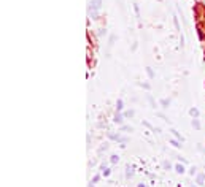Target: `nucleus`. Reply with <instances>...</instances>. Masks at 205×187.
<instances>
[{
    "instance_id": "obj_1",
    "label": "nucleus",
    "mask_w": 205,
    "mask_h": 187,
    "mask_svg": "<svg viewBox=\"0 0 205 187\" xmlns=\"http://www.w3.org/2000/svg\"><path fill=\"white\" fill-rule=\"evenodd\" d=\"M91 7L89 8H92V10H99L100 7H102V0H91Z\"/></svg>"
},
{
    "instance_id": "obj_2",
    "label": "nucleus",
    "mask_w": 205,
    "mask_h": 187,
    "mask_svg": "<svg viewBox=\"0 0 205 187\" xmlns=\"http://www.w3.org/2000/svg\"><path fill=\"white\" fill-rule=\"evenodd\" d=\"M113 121H115L116 124H122V121H124V116L119 114V113L116 111V114H115V119H113Z\"/></svg>"
},
{
    "instance_id": "obj_3",
    "label": "nucleus",
    "mask_w": 205,
    "mask_h": 187,
    "mask_svg": "<svg viewBox=\"0 0 205 187\" xmlns=\"http://www.w3.org/2000/svg\"><path fill=\"white\" fill-rule=\"evenodd\" d=\"M196 182H197V185H203L205 184V175H199L197 179H196Z\"/></svg>"
},
{
    "instance_id": "obj_4",
    "label": "nucleus",
    "mask_w": 205,
    "mask_h": 187,
    "mask_svg": "<svg viewBox=\"0 0 205 187\" xmlns=\"http://www.w3.org/2000/svg\"><path fill=\"white\" fill-rule=\"evenodd\" d=\"M170 132L173 133V137H175L176 140H178V141H181V143L184 141V138H183V137H181V135H180V133H178V132H176V130H170Z\"/></svg>"
},
{
    "instance_id": "obj_5",
    "label": "nucleus",
    "mask_w": 205,
    "mask_h": 187,
    "mask_svg": "<svg viewBox=\"0 0 205 187\" xmlns=\"http://www.w3.org/2000/svg\"><path fill=\"white\" fill-rule=\"evenodd\" d=\"M161 105H162V108H169L170 100H169V98H162V100H161Z\"/></svg>"
},
{
    "instance_id": "obj_6",
    "label": "nucleus",
    "mask_w": 205,
    "mask_h": 187,
    "mask_svg": "<svg viewBox=\"0 0 205 187\" xmlns=\"http://www.w3.org/2000/svg\"><path fill=\"white\" fill-rule=\"evenodd\" d=\"M189 114H191V116H193V117L196 119V117H199V110H196V108H191V110H189Z\"/></svg>"
},
{
    "instance_id": "obj_7",
    "label": "nucleus",
    "mask_w": 205,
    "mask_h": 187,
    "mask_svg": "<svg viewBox=\"0 0 205 187\" xmlns=\"http://www.w3.org/2000/svg\"><path fill=\"white\" fill-rule=\"evenodd\" d=\"M108 138H112V140H116V141H119V135H116V133H113V132H108Z\"/></svg>"
},
{
    "instance_id": "obj_8",
    "label": "nucleus",
    "mask_w": 205,
    "mask_h": 187,
    "mask_svg": "<svg viewBox=\"0 0 205 187\" xmlns=\"http://www.w3.org/2000/svg\"><path fill=\"white\" fill-rule=\"evenodd\" d=\"M175 171H176V173H180V175H183V173H184V167H183L181 163H180V165H176V167H175Z\"/></svg>"
},
{
    "instance_id": "obj_9",
    "label": "nucleus",
    "mask_w": 205,
    "mask_h": 187,
    "mask_svg": "<svg viewBox=\"0 0 205 187\" xmlns=\"http://www.w3.org/2000/svg\"><path fill=\"white\" fill-rule=\"evenodd\" d=\"M134 176V170L130 168V167H127V171H126V178L129 179V178H132Z\"/></svg>"
},
{
    "instance_id": "obj_10",
    "label": "nucleus",
    "mask_w": 205,
    "mask_h": 187,
    "mask_svg": "<svg viewBox=\"0 0 205 187\" xmlns=\"http://www.w3.org/2000/svg\"><path fill=\"white\" fill-rule=\"evenodd\" d=\"M170 144H173L175 148H181V141H178V140H170Z\"/></svg>"
},
{
    "instance_id": "obj_11",
    "label": "nucleus",
    "mask_w": 205,
    "mask_h": 187,
    "mask_svg": "<svg viewBox=\"0 0 205 187\" xmlns=\"http://www.w3.org/2000/svg\"><path fill=\"white\" fill-rule=\"evenodd\" d=\"M122 106H124V105H122V100H118V102H116V111H118V113L122 110Z\"/></svg>"
},
{
    "instance_id": "obj_12",
    "label": "nucleus",
    "mask_w": 205,
    "mask_h": 187,
    "mask_svg": "<svg viewBox=\"0 0 205 187\" xmlns=\"http://www.w3.org/2000/svg\"><path fill=\"white\" fill-rule=\"evenodd\" d=\"M134 114H135V111H134V110H130V111H126V113H124V117H132Z\"/></svg>"
},
{
    "instance_id": "obj_13",
    "label": "nucleus",
    "mask_w": 205,
    "mask_h": 187,
    "mask_svg": "<svg viewBox=\"0 0 205 187\" xmlns=\"http://www.w3.org/2000/svg\"><path fill=\"white\" fill-rule=\"evenodd\" d=\"M193 127H196L197 130L200 128V124H199V121H197V119H193Z\"/></svg>"
},
{
    "instance_id": "obj_14",
    "label": "nucleus",
    "mask_w": 205,
    "mask_h": 187,
    "mask_svg": "<svg viewBox=\"0 0 205 187\" xmlns=\"http://www.w3.org/2000/svg\"><path fill=\"white\" fill-rule=\"evenodd\" d=\"M107 149H108V144L105 143L103 146H100V149H99V154H102V152H103V151H107Z\"/></svg>"
},
{
    "instance_id": "obj_15",
    "label": "nucleus",
    "mask_w": 205,
    "mask_h": 187,
    "mask_svg": "<svg viewBox=\"0 0 205 187\" xmlns=\"http://www.w3.org/2000/svg\"><path fill=\"white\" fill-rule=\"evenodd\" d=\"M146 73H148V76H149V78H154V73H153V70L149 68V67L146 68Z\"/></svg>"
},
{
    "instance_id": "obj_16",
    "label": "nucleus",
    "mask_w": 205,
    "mask_h": 187,
    "mask_svg": "<svg viewBox=\"0 0 205 187\" xmlns=\"http://www.w3.org/2000/svg\"><path fill=\"white\" fill-rule=\"evenodd\" d=\"M148 102L151 103V106H153V108H156V103H154V100H153V97H151V95H148Z\"/></svg>"
},
{
    "instance_id": "obj_17",
    "label": "nucleus",
    "mask_w": 205,
    "mask_h": 187,
    "mask_svg": "<svg viewBox=\"0 0 205 187\" xmlns=\"http://www.w3.org/2000/svg\"><path fill=\"white\" fill-rule=\"evenodd\" d=\"M110 160H112V163H118L119 157H118V155H112V159H110Z\"/></svg>"
},
{
    "instance_id": "obj_18",
    "label": "nucleus",
    "mask_w": 205,
    "mask_h": 187,
    "mask_svg": "<svg viewBox=\"0 0 205 187\" xmlns=\"http://www.w3.org/2000/svg\"><path fill=\"white\" fill-rule=\"evenodd\" d=\"M122 130H124V132H132L134 128H132V127H129V125H122Z\"/></svg>"
},
{
    "instance_id": "obj_19",
    "label": "nucleus",
    "mask_w": 205,
    "mask_h": 187,
    "mask_svg": "<svg viewBox=\"0 0 205 187\" xmlns=\"http://www.w3.org/2000/svg\"><path fill=\"white\" fill-rule=\"evenodd\" d=\"M164 168H166V170H172V165L169 162H164Z\"/></svg>"
},
{
    "instance_id": "obj_20",
    "label": "nucleus",
    "mask_w": 205,
    "mask_h": 187,
    "mask_svg": "<svg viewBox=\"0 0 205 187\" xmlns=\"http://www.w3.org/2000/svg\"><path fill=\"white\" fill-rule=\"evenodd\" d=\"M102 175H103V176H108V175H110V170H108V168L102 170Z\"/></svg>"
},
{
    "instance_id": "obj_21",
    "label": "nucleus",
    "mask_w": 205,
    "mask_h": 187,
    "mask_svg": "<svg viewBox=\"0 0 205 187\" xmlns=\"http://www.w3.org/2000/svg\"><path fill=\"white\" fill-rule=\"evenodd\" d=\"M115 40H116V37H115V35H112V37H110V46H113V43H115Z\"/></svg>"
},
{
    "instance_id": "obj_22",
    "label": "nucleus",
    "mask_w": 205,
    "mask_h": 187,
    "mask_svg": "<svg viewBox=\"0 0 205 187\" xmlns=\"http://www.w3.org/2000/svg\"><path fill=\"white\" fill-rule=\"evenodd\" d=\"M194 173H196V167H193V168L189 170V175H194Z\"/></svg>"
},
{
    "instance_id": "obj_23",
    "label": "nucleus",
    "mask_w": 205,
    "mask_h": 187,
    "mask_svg": "<svg viewBox=\"0 0 205 187\" xmlns=\"http://www.w3.org/2000/svg\"><path fill=\"white\" fill-rule=\"evenodd\" d=\"M99 179H100V176H94V178H92V182H97Z\"/></svg>"
},
{
    "instance_id": "obj_24",
    "label": "nucleus",
    "mask_w": 205,
    "mask_h": 187,
    "mask_svg": "<svg viewBox=\"0 0 205 187\" xmlns=\"http://www.w3.org/2000/svg\"><path fill=\"white\" fill-rule=\"evenodd\" d=\"M178 159H180V162H181V163H188V160H186V159H181V157H178Z\"/></svg>"
},
{
    "instance_id": "obj_25",
    "label": "nucleus",
    "mask_w": 205,
    "mask_h": 187,
    "mask_svg": "<svg viewBox=\"0 0 205 187\" xmlns=\"http://www.w3.org/2000/svg\"><path fill=\"white\" fill-rule=\"evenodd\" d=\"M139 187H145V184H139Z\"/></svg>"
},
{
    "instance_id": "obj_26",
    "label": "nucleus",
    "mask_w": 205,
    "mask_h": 187,
    "mask_svg": "<svg viewBox=\"0 0 205 187\" xmlns=\"http://www.w3.org/2000/svg\"><path fill=\"white\" fill-rule=\"evenodd\" d=\"M89 187H94V185H92V184H89Z\"/></svg>"
},
{
    "instance_id": "obj_27",
    "label": "nucleus",
    "mask_w": 205,
    "mask_h": 187,
    "mask_svg": "<svg viewBox=\"0 0 205 187\" xmlns=\"http://www.w3.org/2000/svg\"><path fill=\"white\" fill-rule=\"evenodd\" d=\"M203 3H205V0H203Z\"/></svg>"
}]
</instances>
